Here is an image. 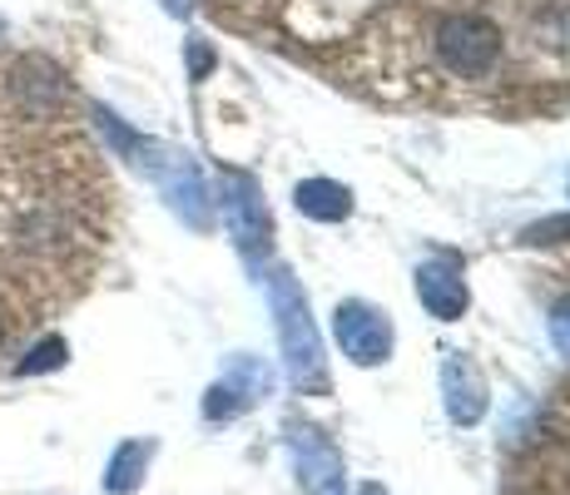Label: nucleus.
I'll list each match as a JSON object with an SVG mask.
<instances>
[{
    "mask_svg": "<svg viewBox=\"0 0 570 495\" xmlns=\"http://www.w3.org/2000/svg\"><path fill=\"white\" fill-rule=\"evenodd\" d=\"M95 119H100V135L109 139V145L125 154L139 174H149V179L159 184L164 204H169L174 214L194 228V234H204V228L214 224V198H208L204 174H199V164H194L189 154L174 149V145H159V139L135 135V129H125L119 125V115H109V109H95Z\"/></svg>",
    "mask_w": 570,
    "mask_h": 495,
    "instance_id": "obj_1",
    "label": "nucleus"
},
{
    "mask_svg": "<svg viewBox=\"0 0 570 495\" xmlns=\"http://www.w3.org/2000/svg\"><path fill=\"white\" fill-rule=\"evenodd\" d=\"M263 288H268V307H273V327H278V347H283L288 382L303 396H327L333 372H327V352H323V337H317L308 293L298 288V278H293L288 268H268Z\"/></svg>",
    "mask_w": 570,
    "mask_h": 495,
    "instance_id": "obj_2",
    "label": "nucleus"
},
{
    "mask_svg": "<svg viewBox=\"0 0 570 495\" xmlns=\"http://www.w3.org/2000/svg\"><path fill=\"white\" fill-rule=\"evenodd\" d=\"M501 50H507V36L481 10H452L432 26V60L452 80H491L501 65Z\"/></svg>",
    "mask_w": 570,
    "mask_h": 495,
    "instance_id": "obj_3",
    "label": "nucleus"
},
{
    "mask_svg": "<svg viewBox=\"0 0 570 495\" xmlns=\"http://www.w3.org/2000/svg\"><path fill=\"white\" fill-rule=\"evenodd\" d=\"M273 367L254 352H234L224 367V377L214 382V387L204 392V422H238L244 412H254L258 402H268L273 396Z\"/></svg>",
    "mask_w": 570,
    "mask_h": 495,
    "instance_id": "obj_4",
    "label": "nucleus"
},
{
    "mask_svg": "<svg viewBox=\"0 0 570 495\" xmlns=\"http://www.w3.org/2000/svg\"><path fill=\"white\" fill-rule=\"evenodd\" d=\"M333 337L353 367H382L392 357V347H397L392 317L382 307L363 303V297H347V303L333 307Z\"/></svg>",
    "mask_w": 570,
    "mask_h": 495,
    "instance_id": "obj_5",
    "label": "nucleus"
},
{
    "mask_svg": "<svg viewBox=\"0 0 570 495\" xmlns=\"http://www.w3.org/2000/svg\"><path fill=\"white\" fill-rule=\"evenodd\" d=\"M288 456L293 471H298L303 495H347V466L343 451L333 446V436L313 422H288Z\"/></svg>",
    "mask_w": 570,
    "mask_h": 495,
    "instance_id": "obj_6",
    "label": "nucleus"
},
{
    "mask_svg": "<svg viewBox=\"0 0 570 495\" xmlns=\"http://www.w3.org/2000/svg\"><path fill=\"white\" fill-rule=\"evenodd\" d=\"M218 214H224L228 238L238 244V253H258L268 244V204H263V189L254 174L244 169H224L218 174Z\"/></svg>",
    "mask_w": 570,
    "mask_h": 495,
    "instance_id": "obj_7",
    "label": "nucleus"
},
{
    "mask_svg": "<svg viewBox=\"0 0 570 495\" xmlns=\"http://www.w3.org/2000/svg\"><path fill=\"white\" fill-rule=\"evenodd\" d=\"M442 406H446V422L452 426H481L491 412V387H487V372L466 357V352H446L442 357Z\"/></svg>",
    "mask_w": 570,
    "mask_h": 495,
    "instance_id": "obj_8",
    "label": "nucleus"
},
{
    "mask_svg": "<svg viewBox=\"0 0 570 495\" xmlns=\"http://www.w3.org/2000/svg\"><path fill=\"white\" fill-rule=\"evenodd\" d=\"M416 303H422L436 323H462L471 307V288H466L462 268L446 258L416 263Z\"/></svg>",
    "mask_w": 570,
    "mask_h": 495,
    "instance_id": "obj_9",
    "label": "nucleus"
},
{
    "mask_svg": "<svg viewBox=\"0 0 570 495\" xmlns=\"http://www.w3.org/2000/svg\"><path fill=\"white\" fill-rule=\"evenodd\" d=\"M16 99L30 109V115H50V109H60V99H65V75L55 70L50 60L30 55V60L16 65Z\"/></svg>",
    "mask_w": 570,
    "mask_h": 495,
    "instance_id": "obj_10",
    "label": "nucleus"
},
{
    "mask_svg": "<svg viewBox=\"0 0 570 495\" xmlns=\"http://www.w3.org/2000/svg\"><path fill=\"white\" fill-rule=\"evenodd\" d=\"M155 451H159L155 436H135V442H119L115 456L105 461V491H109V495H135L139 486H145Z\"/></svg>",
    "mask_w": 570,
    "mask_h": 495,
    "instance_id": "obj_11",
    "label": "nucleus"
},
{
    "mask_svg": "<svg viewBox=\"0 0 570 495\" xmlns=\"http://www.w3.org/2000/svg\"><path fill=\"white\" fill-rule=\"evenodd\" d=\"M293 204H298V214L313 218V224H343V218L353 214V189L337 179H303L298 189H293Z\"/></svg>",
    "mask_w": 570,
    "mask_h": 495,
    "instance_id": "obj_12",
    "label": "nucleus"
},
{
    "mask_svg": "<svg viewBox=\"0 0 570 495\" xmlns=\"http://www.w3.org/2000/svg\"><path fill=\"white\" fill-rule=\"evenodd\" d=\"M65 362H70V343H65V337H40V343L16 362V377H40V372H60Z\"/></svg>",
    "mask_w": 570,
    "mask_h": 495,
    "instance_id": "obj_13",
    "label": "nucleus"
},
{
    "mask_svg": "<svg viewBox=\"0 0 570 495\" xmlns=\"http://www.w3.org/2000/svg\"><path fill=\"white\" fill-rule=\"evenodd\" d=\"M521 238L525 244H566L570 238V214H556V218H546V224H531Z\"/></svg>",
    "mask_w": 570,
    "mask_h": 495,
    "instance_id": "obj_14",
    "label": "nucleus"
},
{
    "mask_svg": "<svg viewBox=\"0 0 570 495\" xmlns=\"http://www.w3.org/2000/svg\"><path fill=\"white\" fill-rule=\"evenodd\" d=\"M546 36H551V46L570 50V0H556L551 16H546Z\"/></svg>",
    "mask_w": 570,
    "mask_h": 495,
    "instance_id": "obj_15",
    "label": "nucleus"
},
{
    "mask_svg": "<svg viewBox=\"0 0 570 495\" xmlns=\"http://www.w3.org/2000/svg\"><path fill=\"white\" fill-rule=\"evenodd\" d=\"M551 343H556V352L570 362V303H561L551 313Z\"/></svg>",
    "mask_w": 570,
    "mask_h": 495,
    "instance_id": "obj_16",
    "label": "nucleus"
},
{
    "mask_svg": "<svg viewBox=\"0 0 570 495\" xmlns=\"http://www.w3.org/2000/svg\"><path fill=\"white\" fill-rule=\"evenodd\" d=\"M208 70H214V50H208L204 40H189V75L194 80H204Z\"/></svg>",
    "mask_w": 570,
    "mask_h": 495,
    "instance_id": "obj_17",
    "label": "nucleus"
},
{
    "mask_svg": "<svg viewBox=\"0 0 570 495\" xmlns=\"http://www.w3.org/2000/svg\"><path fill=\"white\" fill-rule=\"evenodd\" d=\"M164 6H169L174 16H189V10H194V0H164Z\"/></svg>",
    "mask_w": 570,
    "mask_h": 495,
    "instance_id": "obj_18",
    "label": "nucleus"
},
{
    "mask_svg": "<svg viewBox=\"0 0 570 495\" xmlns=\"http://www.w3.org/2000/svg\"><path fill=\"white\" fill-rule=\"evenodd\" d=\"M357 495H387V491H382V486H363V491H357Z\"/></svg>",
    "mask_w": 570,
    "mask_h": 495,
    "instance_id": "obj_19",
    "label": "nucleus"
},
{
    "mask_svg": "<svg viewBox=\"0 0 570 495\" xmlns=\"http://www.w3.org/2000/svg\"><path fill=\"white\" fill-rule=\"evenodd\" d=\"M0 40H6V20H0Z\"/></svg>",
    "mask_w": 570,
    "mask_h": 495,
    "instance_id": "obj_20",
    "label": "nucleus"
}]
</instances>
